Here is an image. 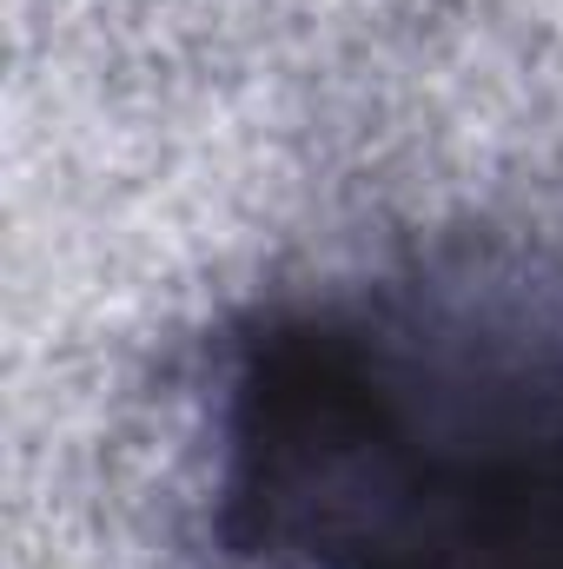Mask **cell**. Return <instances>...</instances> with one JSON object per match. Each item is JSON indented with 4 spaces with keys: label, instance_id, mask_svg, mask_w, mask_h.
<instances>
[{
    "label": "cell",
    "instance_id": "obj_1",
    "mask_svg": "<svg viewBox=\"0 0 563 569\" xmlns=\"http://www.w3.org/2000/svg\"><path fill=\"white\" fill-rule=\"evenodd\" d=\"M226 543L273 569H563V266L457 239L246 345Z\"/></svg>",
    "mask_w": 563,
    "mask_h": 569
}]
</instances>
